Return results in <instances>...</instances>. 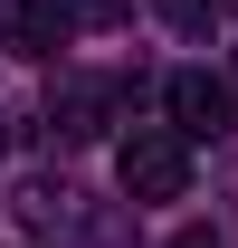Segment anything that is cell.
I'll return each instance as SVG.
<instances>
[{"label": "cell", "mask_w": 238, "mask_h": 248, "mask_svg": "<svg viewBox=\"0 0 238 248\" xmlns=\"http://www.w3.org/2000/svg\"><path fill=\"white\" fill-rule=\"evenodd\" d=\"M172 248H229V239H219V229H181Z\"/></svg>", "instance_id": "obj_7"}, {"label": "cell", "mask_w": 238, "mask_h": 248, "mask_svg": "<svg viewBox=\"0 0 238 248\" xmlns=\"http://www.w3.org/2000/svg\"><path fill=\"white\" fill-rule=\"evenodd\" d=\"M19 219H29L38 239H86V191L76 182H29L19 191Z\"/></svg>", "instance_id": "obj_4"}, {"label": "cell", "mask_w": 238, "mask_h": 248, "mask_svg": "<svg viewBox=\"0 0 238 248\" xmlns=\"http://www.w3.org/2000/svg\"><path fill=\"white\" fill-rule=\"evenodd\" d=\"M115 172H124V201H181L191 191V134L181 124H134L115 143Z\"/></svg>", "instance_id": "obj_1"}, {"label": "cell", "mask_w": 238, "mask_h": 248, "mask_svg": "<svg viewBox=\"0 0 238 248\" xmlns=\"http://www.w3.org/2000/svg\"><path fill=\"white\" fill-rule=\"evenodd\" d=\"M67 29H76V19H67V0H19L0 38H10L19 58H58V48H67Z\"/></svg>", "instance_id": "obj_5"}, {"label": "cell", "mask_w": 238, "mask_h": 248, "mask_svg": "<svg viewBox=\"0 0 238 248\" xmlns=\"http://www.w3.org/2000/svg\"><path fill=\"white\" fill-rule=\"evenodd\" d=\"M124 105H134L124 77H86V67H76V77L48 86V134H58V143H95V134H115Z\"/></svg>", "instance_id": "obj_2"}, {"label": "cell", "mask_w": 238, "mask_h": 248, "mask_svg": "<svg viewBox=\"0 0 238 248\" xmlns=\"http://www.w3.org/2000/svg\"><path fill=\"white\" fill-rule=\"evenodd\" d=\"M162 105H172V124L191 134V143L238 134V77H200V67H181L172 86H162Z\"/></svg>", "instance_id": "obj_3"}, {"label": "cell", "mask_w": 238, "mask_h": 248, "mask_svg": "<svg viewBox=\"0 0 238 248\" xmlns=\"http://www.w3.org/2000/svg\"><path fill=\"white\" fill-rule=\"evenodd\" d=\"M152 10H162V19H172L181 38H219V29H229V10H238V0H152Z\"/></svg>", "instance_id": "obj_6"}]
</instances>
